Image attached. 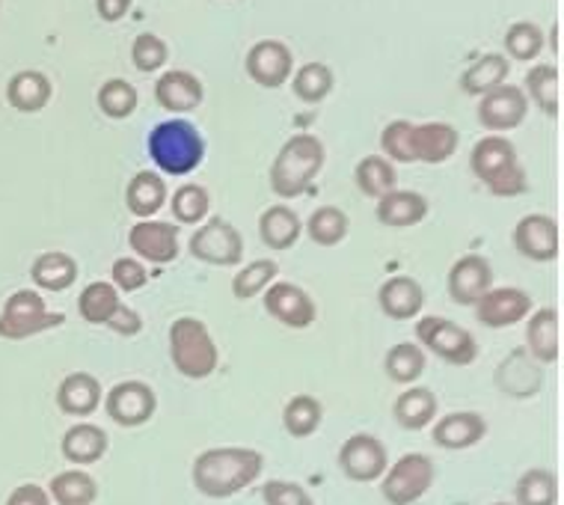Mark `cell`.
<instances>
[{"mask_svg": "<svg viewBox=\"0 0 564 505\" xmlns=\"http://www.w3.org/2000/svg\"><path fill=\"white\" fill-rule=\"evenodd\" d=\"M437 413L440 401L429 387H408L392 405V417L404 431H425L437 419Z\"/></svg>", "mask_w": 564, "mask_h": 505, "instance_id": "4dcf8cb0", "label": "cell"}, {"mask_svg": "<svg viewBox=\"0 0 564 505\" xmlns=\"http://www.w3.org/2000/svg\"><path fill=\"white\" fill-rule=\"evenodd\" d=\"M350 221L348 214L336 208V205H322V208H315L310 214V221H306V235L312 238V244H318V247H336L348 238Z\"/></svg>", "mask_w": 564, "mask_h": 505, "instance_id": "60d3db41", "label": "cell"}, {"mask_svg": "<svg viewBox=\"0 0 564 505\" xmlns=\"http://www.w3.org/2000/svg\"><path fill=\"white\" fill-rule=\"evenodd\" d=\"M525 89L538 105V110L550 119H558L562 110V78H558V66H532L525 72Z\"/></svg>", "mask_w": 564, "mask_h": 505, "instance_id": "e575fe53", "label": "cell"}, {"mask_svg": "<svg viewBox=\"0 0 564 505\" xmlns=\"http://www.w3.org/2000/svg\"><path fill=\"white\" fill-rule=\"evenodd\" d=\"M550 45H553V51L558 54V24H553V33H550Z\"/></svg>", "mask_w": 564, "mask_h": 505, "instance_id": "11a10c76", "label": "cell"}, {"mask_svg": "<svg viewBox=\"0 0 564 505\" xmlns=\"http://www.w3.org/2000/svg\"><path fill=\"white\" fill-rule=\"evenodd\" d=\"M354 185H357V191H360L362 196L380 200V196H387L390 191H395V185H399L395 164L387 161L383 155L362 158L360 164H357V170H354Z\"/></svg>", "mask_w": 564, "mask_h": 505, "instance_id": "d590c367", "label": "cell"}, {"mask_svg": "<svg viewBox=\"0 0 564 505\" xmlns=\"http://www.w3.org/2000/svg\"><path fill=\"white\" fill-rule=\"evenodd\" d=\"M57 408L66 417H93L101 408V384H98L96 375H89V372H72V375L59 380Z\"/></svg>", "mask_w": 564, "mask_h": 505, "instance_id": "cb8c5ba5", "label": "cell"}, {"mask_svg": "<svg viewBox=\"0 0 564 505\" xmlns=\"http://www.w3.org/2000/svg\"><path fill=\"white\" fill-rule=\"evenodd\" d=\"M96 10L101 19L113 24V21L126 19V12L131 10V0H96Z\"/></svg>", "mask_w": 564, "mask_h": 505, "instance_id": "db71d44e", "label": "cell"}, {"mask_svg": "<svg viewBox=\"0 0 564 505\" xmlns=\"http://www.w3.org/2000/svg\"><path fill=\"white\" fill-rule=\"evenodd\" d=\"M380 149L387 161H399V164H416L413 161V122L408 119H395L383 128L380 135Z\"/></svg>", "mask_w": 564, "mask_h": 505, "instance_id": "7dc6e473", "label": "cell"}, {"mask_svg": "<svg viewBox=\"0 0 564 505\" xmlns=\"http://www.w3.org/2000/svg\"><path fill=\"white\" fill-rule=\"evenodd\" d=\"M473 310L485 327L502 331V327H514L523 319H529V312L535 310V301H532V294L517 289V286H502V289H490Z\"/></svg>", "mask_w": 564, "mask_h": 505, "instance_id": "e0dca14e", "label": "cell"}, {"mask_svg": "<svg viewBox=\"0 0 564 505\" xmlns=\"http://www.w3.org/2000/svg\"><path fill=\"white\" fill-rule=\"evenodd\" d=\"M276 273H280V265L273 259H256V262L243 265L232 277V294L238 301H253L276 280Z\"/></svg>", "mask_w": 564, "mask_h": 505, "instance_id": "7bdbcfd3", "label": "cell"}, {"mask_svg": "<svg viewBox=\"0 0 564 505\" xmlns=\"http://www.w3.org/2000/svg\"><path fill=\"white\" fill-rule=\"evenodd\" d=\"M324 422V405L310 393H301L289 399V405L282 408V428L292 434V438H310L315 434Z\"/></svg>", "mask_w": 564, "mask_h": 505, "instance_id": "ab89813d", "label": "cell"}, {"mask_svg": "<svg viewBox=\"0 0 564 505\" xmlns=\"http://www.w3.org/2000/svg\"><path fill=\"white\" fill-rule=\"evenodd\" d=\"M110 447V438L105 428L93 426V422H78V426H72L59 440V452L66 458L68 464L75 466H89L98 464L105 452Z\"/></svg>", "mask_w": 564, "mask_h": 505, "instance_id": "484cf974", "label": "cell"}, {"mask_svg": "<svg viewBox=\"0 0 564 505\" xmlns=\"http://www.w3.org/2000/svg\"><path fill=\"white\" fill-rule=\"evenodd\" d=\"M333 84H336V78H333L330 66H324V63H306V66L294 72L292 78L294 96L306 101V105L324 101L333 93Z\"/></svg>", "mask_w": 564, "mask_h": 505, "instance_id": "b9f144b4", "label": "cell"}, {"mask_svg": "<svg viewBox=\"0 0 564 505\" xmlns=\"http://www.w3.org/2000/svg\"><path fill=\"white\" fill-rule=\"evenodd\" d=\"M110 282L117 286L119 294L140 292V289L149 282L147 265L140 262V259H134V256H122V259H117L113 268H110Z\"/></svg>", "mask_w": 564, "mask_h": 505, "instance_id": "681fc988", "label": "cell"}, {"mask_svg": "<svg viewBox=\"0 0 564 505\" xmlns=\"http://www.w3.org/2000/svg\"><path fill=\"white\" fill-rule=\"evenodd\" d=\"M508 57L502 54H485V57H478L473 66H467V72L460 75V89L467 93V96H485L490 89L502 87L508 80Z\"/></svg>", "mask_w": 564, "mask_h": 505, "instance_id": "8d00e7d4", "label": "cell"}, {"mask_svg": "<svg viewBox=\"0 0 564 505\" xmlns=\"http://www.w3.org/2000/svg\"><path fill=\"white\" fill-rule=\"evenodd\" d=\"M48 496L57 505H93L98 499V482L87 470H63L51 479Z\"/></svg>", "mask_w": 564, "mask_h": 505, "instance_id": "74e56055", "label": "cell"}, {"mask_svg": "<svg viewBox=\"0 0 564 505\" xmlns=\"http://www.w3.org/2000/svg\"><path fill=\"white\" fill-rule=\"evenodd\" d=\"M525 351L538 366H555L562 357V315L553 307L529 312L525 324Z\"/></svg>", "mask_w": 564, "mask_h": 505, "instance_id": "d6986e66", "label": "cell"}, {"mask_svg": "<svg viewBox=\"0 0 564 505\" xmlns=\"http://www.w3.org/2000/svg\"><path fill=\"white\" fill-rule=\"evenodd\" d=\"M327 152L315 135H294L285 140L271 164V191L282 200H297L324 170Z\"/></svg>", "mask_w": 564, "mask_h": 505, "instance_id": "3957f363", "label": "cell"}, {"mask_svg": "<svg viewBox=\"0 0 564 505\" xmlns=\"http://www.w3.org/2000/svg\"><path fill=\"white\" fill-rule=\"evenodd\" d=\"M494 380L499 393H506L511 399H532L544 387V366H538L525 348H517L499 363Z\"/></svg>", "mask_w": 564, "mask_h": 505, "instance_id": "ffe728a7", "label": "cell"}, {"mask_svg": "<svg viewBox=\"0 0 564 505\" xmlns=\"http://www.w3.org/2000/svg\"><path fill=\"white\" fill-rule=\"evenodd\" d=\"M416 345L425 354H434L452 366H473L481 354L476 336L455 321L440 315H419L416 319Z\"/></svg>", "mask_w": 564, "mask_h": 505, "instance_id": "52a82bcc", "label": "cell"}, {"mask_svg": "<svg viewBox=\"0 0 564 505\" xmlns=\"http://www.w3.org/2000/svg\"><path fill=\"white\" fill-rule=\"evenodd\" d=\"M7 505H51V496L45 487L28 482V485H19L15 491H12Z\"/></svg>", "mask_w": 564, "mask_h": 505, "instance_id": "f5cc1de1", "label": "cell"}, {"mask_svg": "<svg viewBox=\"0 0 564 505\" xmlns=\"http://www.w3.org/2000/svg\"><path fill=\"white\" fill-rule=\"evenodd\" d=\"M137 105H140V96L126 78H110L98 89V107L108 119H128Z\"/></svg>", "mask_w": 564, "mask_h": 505, "instance_id": "ee69618b", "label": "cell"}, {"mask_svg": "<svg viewBox=\"0 0 564 505\" xmlns=\"http://www.w3.org/2000/svg\"><path fill=\"white\" fill-rule=\"evenodd\" d=\"M469 170L490 194L502 196V200L529 191V175H525L514 143L508 137H481L469 152Z\"/></svg>", "mask_w": 564, "mask_h": 505, "instance_id": "7a4b0ae2", "label": "cell"}, {"mask_svg": "<svg viewBox=\"0 0 564 505\" xmlns=\"http://www.w3.org/2000/svg\"><path fill=\"white\" fill-rule=\"evenodd\" d=\"M54 96L51 89V80L45 72H36V68H28V72H19L12 75V80L7 84V101L10 107H15L19 114H40L45 110Z\"/></svg>", "mask_w": 564, "mask_h": 505, "instance_id": "1f68e13d", "label": "cell"}, {"mask_svg": "<svg viewBox=\"0 0 564 505\" xmlns=\"http://www.w3.org/2000/svg\"><path fill=\"white\" fill-rule=\"evenodd\" d=\"M378 221L390 229H410V226H419L425 217H429V200L419 194V191H390L387 196L378 200Z\"/></svg>", "mask_w": 564, "mask_h": 505, "instance_id": "4316f807", "label": "cell"}, {"mask_svg": "<svg viewBox=\"0 0 564 505\" xmlns=\"http://www.w3.org/2000/svg\"><path fill=\"white\" fill-rule=\"evenodd\" d=\"M264 470V455L250 447H215L194 458L191 482L208 499H229L243 487L259 482Z\"/></svg>", "mask_w": 564, "mask_h": 505, "instance_id": "6da1fadb", "label": "cell"}, {"mask_svg": "<svg viewBox=\"0 0 564 505\" xmlns=\"http://www.w3.org/2000/svg\"><path fill=\"white\" fill-rule=\"evenodd\" d=\"M264 312L271 315L273 321H280L292 331H306L318 319V307L310 298L306 289L294 286V282L273 280L268 289H264Z\"/></svg>", "mask_w": 564, "mask_h": 505, "instance_id": "4fadbf2b", "label": "cell"}, {"mask_svg": "<svg viewBox=\"0 0 564 505\" xmlns=\"http://www.w3.org/2000/svg\"><path fill=\"white\" fill-rule=\"evenodd\" d=\"M187 250L196 262L215 265V268H238L243 262V238L229 221L212 217L194 235Z\"/></svg>", "mask_w": 564, "mask_h": 505, "instance_id": "9c48e42d", "label": "cell"}, {"mask_svg": "<svg viewBox=\"0 0 564 505\" xmlns=\"http://www.w3.org/2000/svg\"><path fill=\"white\" fill-rule=\"evenodd\" d=\"M378 307L392 321L419 319L425 310V289H422V282L408 277V273H395L387 282H380Z\"/></svg>", "mask_w": 564, "mask_h": 505, "instance_id": "7402d4cb", "label": "cell"}, {"mask_svg": "<svg viewBox=\"0 0 564 505\" xmlns=\"http://www.w3.org/2000/svg\"><path fill=\"white\" fill-rule=\"evenodd\" d=\"M119 307H122V294L117 292L113 282H89L87 289L78 294V315L96 327H108V321L117 315Z\"/></svg>", "mask_w": 564, "mask_h": 505, "instance_id": "836d02e7", "label": "cell"}, {"mask_svg": "<svg viewBox=\"0 0 564 505\" xmlns=\"http://www.w3.org/2000/svg\"><path fill=\"white\" fill-rule=\"evenodd\" d=\"M105 413L119 428H140L155 417L158 396L155 389L143 380H119L105 396Z\"/></svg>", "mask_w": 564, "mask_h": 505, "instance_id": "8fae6325", "label": "cell"}, {"mask_svg": "<svg viewBox=\"0 0 564 505\" xmlns=\"http://www.w3.org/2000/svg\"><path fill=\"white\" fill-rule=\"evenodd\" d=\"M525 114H529V98H525V89L511 87V84H502V87L490 89L478 101V126L490 131V135H506V131H514V128L523 126Z\"/></svg>", "mask_w": 564, "mask_h": 505, "instance_id": "7c38bea8", "label": "cell"}, {"mask_svg": "<svg viewBox=\"0 0 564 505\" xmlns=\"http://www.w3.org/2000/svg\"><path fill=\"white\" fill-rule=\"evenodd\" d=\"M166 196H170V191H166L164 175L152 173V170L134 173L126 187L128 212L140 217V221H152L166 205Z\"/></svg>", "mask_w": 564, "mask_h": 505, "instance_id": "f1b7e54d", "label": "cell"}, {"mask_svg": "<svg viewBox=\"0 0 564 505\" xmlns=\"http://www.w3.org/2000/svg\"><path fill=\"white\" fill-rule=\"evenodd\" d=\"M208 208H212V196L203 185H182L173 194V217L178 224H203L208 217Z\"/></svg>", "mask_w": 564, "mask_h": 505, "instance_id": "bcb514c9", "label": "cell"}, {"mask_svg": "<svg viewBox=\"0 0 564 505\" xmlns=\"http://www.w3.org/2000/svg\"><path fill=\"white\" fill-rule=\"evenodd\" d=\"M30 280L42 292H68L78 282V262L63 250L40 253L30 265Z\"/></svg>", "mask_w": 564, "mask_h": 505, "instance_id": "83f0119b", "label": "cell"}, {"mask_svg": "<svg viewBox=\"0 0 564 505\" xmlns=\"http://www.w3.org/2000/svg\"><path fill=\"white\" fill-rule=\"evenodd\" d=\"M147 149L158 170L166 175L194 173L205 158L203 135L187 119H166V122L152 128Z\"/></svg>", "mask_w": 564, "mask_h": 505, "instance_id": "277c9868", "label": "cell"}, {"mask_svg": "<svg viewBox=\"0 0 564 505\" xmlns=\"http://www.w3.org/2000/svg\"><path fill=\"white\" fill-rule=\"evenodd\" d=\"M431 426H434V431H431L434 447L448 449V452H464V449L478 447L487 438V419L476 410H455V413H446Z\"/></svg>", "mask_w": 564, "mask_h": 505, "instance_id": "44dd1931", "label": "cell"}, {"mask_svg": "<svg viewBox=\"0 0 564 505\" xmlns=\"http://www.w3.org/2000/svg\"><path fill=\"white\" fill-rule=\"evenodd\" d=\"M108 327L113 333H119V336L131 340V336H137V333L143 331V319H140V312L131 310V307H126V303H122L117 315L108 321Z\"/></svg>", "mask_w": 564, "mask_h": 505, "instance_id": "816d5d0a", "label": "cell"}, {"mask_svg": "<svg viewBox=\"0 0 564 505\" xmlns=\"http://www.w3.org/2000/svg\"><path fill=\"white\" fill-rule=\"evenodd\" d=\"M514 250L529 262L546 265L562 253V233L550 214H525L514 226Z\"/></svg>", "mask_w": 564, "mask_h": 505, "instance_id": "5bb4252c", "label": "cell"}, {"mask_svg": "<svg viewBox=\"0 0 564 505\" xmlns=\"http://www.w3.org/2000/svg\"><path fill=\"white\" fill-rule=\"evenodd\" d=\"M457 128L448 122H422L413 126V161L416 164H446L457 152Z\"/></svg>", "mask_w": 564, "mask_h": 505, "instance_id": "d4e9b609", "label": "cell"}, {"mask_svg": "<svg viewBox=\"0 0 564 505\" xmlns=\"http://www.w3.org/2000/svg\"><path fill=\"white\" fill-rule=\"evenodd\" d=\"M128 247L140 262L170 265L178 259V226L166 221H137L128 229Z\"/></svg>", "mask_w": 564, "mask_h": 505, "instance_id": "9a60e30c", "label": "cell"}, {"mask_svg": "<svg viewBox=\"0 0 564 505\" xmlns=\"http://www.w3.org/2000/svg\"><path fill=\"white\" fill-rule=\"evenodd\" d=\"M494 505H511V503H494Z\"/></svg>", "mask_w": 564, "mask_h": 505, "instance_id": "9f6ffc18", "label": "cell"}, {"mask_svg": "<svg viewBox=\"0 0 564 505\" xmlns=\"http://www.w3.org/2000/svg\"><path fill=\"white\" fill-rule=\"evenodd\" d=\"M437 479V464L425 452H408L380 476V496L387 505H413L429 494Z\"/></svg>", "mask_w": 564, "mask_h": 505, "instance_id": "ba28073f", "label": "cell"}, {"mask_svg": "<svg viewBox=\"0 0 564 505\" xmlns=\"http://www.w3.org/2000/svg\"><path fill=\"white\" fill-rule=\"evenodd\" d=\"M429 369V354L419 348L416 342H399L387 351L383 357V372L392 384L399 387H413L422 375Z\"/></svg>", "mask_w": 564, "mask_h": 505, "instance_id": "d6a6232c", "label": "cell"}, {"mask_svg": "<svg viewBox=\"0 0 564 505\" xmlns=\"http://www.w3.org/2000/svg\"><path fill=\"white\" fill-rule=\"evenodd\" d=\"M303 235V221L297 217L294 208L289 205H271L264 208L262 217H259V238L268 250H292L294 244L301 241Z\"/></svg>", "mask_w": 564, "mask_h": 505, "instance_id": "f546056e", "label": "cell"}, {"mask_svg": "<svg viewBox=\"0 0 564 505\" xmlns=\"http://www.w3.org/2000/svg\"><path fill=\"white\" fill-rule=\"evenodd\" d=\"M243 66H247V75H250L253 84H259L264 89H280L292 78V49L285 42L276 40L256 42L253 49L247 51Z\"/></svg>", "mask_w": 564, "mask_h": 505, "instance_id": "ac0fdd59", "label": "cell"}, {"mask_svg": "<svg viewBox=\"0 0 564 505\" xmlns=\"http://www.w3.org/2000/svg\"><path fill=\"white\" fill-rule=\"evenodd\" d=\"M166 60H170V49H166V42L161 36H155V33H140L134 45H131V63L143 75L164 68Z\"/></svg>", "mask_w": 564, "mask_h": 505, "instance_id": "c3c4849f", "label": "cell"}, {"mask_svg": "<svg viewBox=\"0 0 564 505\" xmlns=\"http://www.w3.org/2000/svg\"><path fill=\"white\" fill-rule=\"evenodd\" d=\"M63 324H66V315L63 312H51L40 292L19 289V292H12L7 298L3 312H0V340H33V336L54 331V327H63Z\"/></svg>", "mask_w": 564, "mask_h": 505, "instance_id": "8992f818", "label": "cell"}, {"mask_svg": "<svg viewBox=\"0 0 564 505\" xmlns=\"http://www.w3.org/2000/svg\"><path fill=\"white\" fill-rule=\"evenodd\" d=\"M170 359L175 372L187 380L212 378L220 366V351L205 321L194 315H178L170 324Z\"/></svg>", "mask_w": 564, "mask_h": 505, "instance_id": "5b68a950", "label": "cell"}, {"mask_svg": "<svg viewBox=\"0 0 564 505\" xmlns=\"http://www.w3.org/2000/svg\"><path fill=\"white\" fill-rule=\"evenodd\" d=\"M262 499L264 505H315L306 487L285 479H268L262 485Z\"/></svg>", "mask_w": 564, "mask_h": 505, "instance_id": "f907efd6", "label": "cell"}, {"mask_svg": "<svg viewBox=\"0 0 564 505\" xmlns=\"http://www.w3.org/2000/svg\"><path fill=\"white\" fill-rule=\"evenodd\" d=\"M506 51L508 57L517 60V63L538 60V54L544 51V33L535 21H517L506 33Z\"/></svg>", "mask_w": 564, "mask_h": 505, "instance_id": "f6af8a7d", "label": "cell"}, {"mask_svg": "<svg viewBox=\"0 0 564 505\" xmlns=\"http://www.w3.org/2000/svg\"><path fill=\"white\" fill-rule=\"evenodd\" d=\"M514 505H558V476L546 466H532L514 485Z\"/></svg>", "mask_w": 564, "mask_h": 505, "instance_id": "f35d334b", "label": "cell"}, {"mask_svg": "<svg viewBox=\"0 0 564 505\" xmlns=\"http://www.w3.org/2000/svg\"><path fill=\"white\" fill-rule=\"evenodd\" d=\"M446 289L452 303H457V307H476L494 289V268L485 256L467 253L448 268Z\"/></svg>", "mask_w": 564, "mask_h": 505, "instance_id": "2e32d148", "label": "cell"}, {"mask_svg": "<svg viewBox=\"0 0 564 505\" xmlns=\"http://www.w3.org/2000/svg\"><path fill=\"white\" fill-rule=\"evenodd\" d=\"M155 98L158 105L170 110V114H191V110L203 105V80L191 75V72H185V68H170V72H164L158 78Z\"/></svg>", "mask_w": 564, "mask_h": 505, "instance_id": "603a6c76", "label": "cell"}, {"mask_svg": "<svg viewBox=\"0 0 564 505\" xmlns=\"http://www.w3.org/2000/svg\"><path fill=\"white\" fill-rule=\"evenodd\" d=\"M339 470L345 473V479L350 482H360V485H369V482H380V476L387 473L390 466V452H387V443L375 434H350L345 443L339 447Z\"/></svg>", "mask_w": 564, "mask_h": 505, "instance_id": "30bf717a", "label": "cell"}]
</instances>
